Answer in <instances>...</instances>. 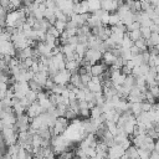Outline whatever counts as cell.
<instances>
[{"label": "cell", "instance_id": "cell-19", "mask_svg": "<svg viewBox=\"0 0 159 159\" xmlns=\"http://www.w3.org/2000/svg\"><path fill=\"white\" fill-rule=\"evenodd\" d=\"M158 139H159V135H158Z\"/></svg>", "mask_w": 159, "mask_h": 159}, {"label": "cell", "instance_id": "cell-8", "mask_svg": "<svg viewBox=\"0 0 159 159\" xmlns=\"http://www.w3.org/2000/svg\"><path fill=\"white\" fill-rule=\"evenodd\" d=\"M125 154L129 159H139V155H138V148L134 147V145H130L128 149H125Z\"/></svg>", "mask_w": 159, "mask_h": 159}, {"label": "cell", "instance_id": "cell-11", "mask_svg": "<svg viewBox=\"0 0 159 159\" xmlns=\"http://www.w3.org/2000/svg\"><path fill=\"white\" fill-rule=\"evenodd\" d=\"M66 25H67V22L66 21H61V20H56L55 24H53V26L60 31V34L66 30Z\"/></svg>", "mask_w": 159, "mask_h": 159}, {"label": "cell", "instance_id": "cell-2", "mask_svg": "<svg viewBox=\"0 0 159 159\" xmlns=\"http://www.w3.org/2000/svg\"><path fill=\"white\" fill-rule=\"evenodd\" d=\"M70 77H71V72H70L68 70L63 68V70L58 71V72H57L53 77H51V78L53 80V82H55V83L66 86V84L70 82Z\"/></svg>", "mask_w": 159, "mask_h": 159}, {"label": "cell", "instance_id": "cell-10", "mask_svg": "<svg viewBox=\"0 0 159 159\" xmlns=\"http://www.w3.org/2000/svg\"><path fill=\"white\" fill-rule=\"evenodd\" d=\"M127 35L129 36V39H130L133 42H135L137 40H139V39L142 37V35H140V30H133V31H128V32H127Z\"/></svg>", "mask_w": 159, "mask_h": 159}, {"label": "cell", "instance_id": "cell-12", "mask_svg": "<svg viewBox=\"0 0 159 159\" xmlns=\"http://www.w3.org/2000/svg\"><path fill=\"white\" fill-rule=\"evenodd\" d=\"M140 35H142V37L143 39H149V36H150V34H152V31L149 30V27H145V26H140Z\"/></svg>", "mask_w": 159, "mask_h": 159}, {"label": "cell", "instance_id": "cell-14", "mask_svg": "<svg viewBox=\"0 0 159 159\" xmlns=\"http://www.w3.org/2000/svg\"><path fill=\"white\" fill-rule=\"evenodd\" d=\"M150 109H152V104L148 103L147 101H143V102H142V111H143V112H149Z\"/></svg>", "mask_w": 159, "mask_h": 159}, {"label": "cell", "instance_id": "cell-3", "mask_svg": "<svg viewBox=\"0 0 159 159\" xmlns=\"http://www.w3.org/2000/svg\"><path fill=\"white\" fill-rule=\"evenodd\" d=\"M43 112H46V111L41 107V104H40L37 101L34 102V103H31V104L26 108V114H27V117H29L30 119H32V118L40 116V114L43 113Z\"/></svg>", "mask_w": 159, "mask_h": 159}, {"label": "cell", "instance_id": "cell-4", "mask_svg": "<svg viewBox=\"0 0 159 159\" xmlns=\"http://www.w3.org/2000/svg\"><path fill=\"white\" fill-rule=\"evenodd\" d=\"M124 149L119 145V144H114L112 147L108 148V157L107 158H112V159H119L123 154H124Z\"/></svg>", "mask_w": 159, "mask_h": 159}, {"label": "cell", "instance_id": "cell-5", "mask_svg": "<svg viewBox=\"0 0 159 159\" xmlns=\"http://www.w3.org/2000/svg\"><path fill=\"white\" fill-rule=\"evenodd\" d=\"M107 67L108 66H106L104 63H98V62L91 65V76L92 77H99V76H102L107 71Z\"/></svg>", "mask_w": 159, "mask_h": 159}, {"label": "cell", "instance_id": "cell-16", "mask_svg": "<svg viewBox=\"0 0 159 159\" xmlns=\"http://www.w3.org/2000/svg\"><path fill=\"white\" fill-rule=\"evenodd\" d=\"M149 30H150L152 32H157V34H159V25L153 22V24L149 26Z\"/></svg>", "mask_w": 159, "mask_h": 159}, {"label": "cell", "instance_id": "cell-17", "mask_svg": "<svg viewBox=\"0 0 159 159\" xmlns=\"http://www.w3.org/2000/svg\"><path fill=\"white\" fill-rule=\"evenodd\" d=\"M154 150L157 153H159V139H155V142H154Z\"/></svg>", "mask_w": 159, "mask_h": 159}, {"label": "cell", "instance_id": "cell-18", "mask_svg": "<svg viewBox=\"0 0 159 159\" xmlns=\"http://www.w3.org/2000/svg\"><path fill=\"white\" fill-rule=\"evenodd\" d=\"M138 1H140V2H142V1H144V0H138Z\"/></svg>", "mask_w": 159, "mask_h": 159}, {"label": "cell", "instance_id": "cell-6", "mask_svg": "<svg viewBox=\"0 0 159 159\" xmlns=\"http://www.w3.org/2000/svg\"><path fill=\"white\" fill-rule=\"evenodd\" d=\"M102 58H103V62H104L106 66H112L113 62H114V60H116L117 57H116L111 51H106V52H103Z\"/></svg>", "mask_w": 159, "mask_h": 159}, {"label": "cell", "instance_id": "cell-1", "mask_svg": "<svg viewBox=\"0 0 159 159\" xmlns=\"http://www.w3.org/2000/svg\"><path fill=\"white\" fill-rule=\"evenodd\" d=\"M68 119L66 117H57L53 127H52V132H53V135H60V134H63L65 130L67 129L68 127Z\"/></svg>", "mask_w": 159, "mask_h": 159}, {"label": "cell", "instance_id": "cell-13", "mask_svg": "<svg viewBox=\"0 0 159 159\" xmlns=\"http://www.w3.org/2000/svg\"><path fill=\"white\" fill-rule=\"evenodd\" d=\"M148 89H149V92H150L155 98H159V86H158V84L150 86V87H148Z\"/></svg>", "mask_w": 159, "mask_h": 159}, {"label": "cell", "instance_id": "cell-9", "mask_svg": "<svg viewBox=\"0 0 159 159\" xmlns=\"http://www.w3.org/2000/svg\"><path fill=\"white\" fill-rule=\"evenodd\" d=\"M134 45L140 50V52H143V51H148L147 41H145V39H143V37H140L139 40H137V41L134 42Z\"/></svg>", "mask_w": 159, "mask_h": 159}, {"label": "cell", "instance_id": "cell-7", "mask_svg": "<svg viewBox=\"0 0 159 159\" xmlns=\"http://www.w3.org/2000/svg\"><path fill=\"white\" fill-rule=\"evenodd\" d=\"M129 111L133 113V116H139L143 111H142V102H134V103H129Z\"/></svg>", "mask_w": 159, "mask_h": 159}, {"label": "cell", "instance_id": "cell-15", "mask_svg": "<svg viewBox=\"0 0 159 159\" xmlns=\"http://www.w3.org/2000/svg\"><path fill=\"white\" fill-rule=\"evenodd\" d=\"M129 51H130V53H132V57H133V56H137V55H139V53H140V50H139L135 45H133V46L129 48Z\"/></svg>", "mask_w": 159, "mask_h": 159}]
</instances>
